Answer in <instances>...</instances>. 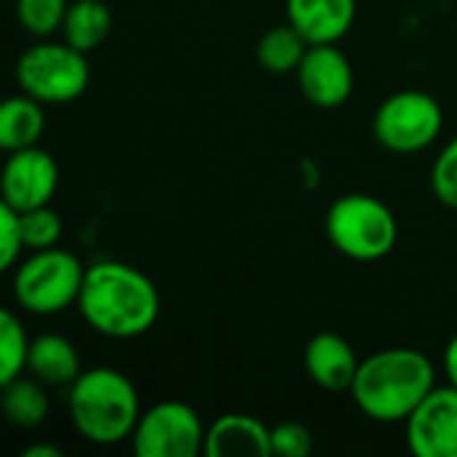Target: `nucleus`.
Returning a JSON list of instances; mask_svg holds the SVG:
<instances>
[{
  "mask_svg": "<svg viewBox=\"0 0 457 457\" xmlns=\"http://www.w3.org/2000/svg\"><path fill=\"white\" fill-rule=\"evenodd\" d=\"M78 311L96 335L134 340L155 327L161 316V292L139 268L102 260L86 268Z\"/></svg>",
  "mask_w": 457,
  "mask_h": 457,
  "instance_id": "obj_1",
  "label": "nucleus"
},
{
  "mask_svg": "<svg viewBox=\"0 0 457 457\" xmlns=\"http://www.w3.org/2000/svg\"><path fill=\"white\" fill-rule=\"evenodd\" d=\"M436 388V367L418 348H386L367 356L351 386L356 410L375 423H407Z\"/></svg>",
  "mask_w": 457,
  "mask_h": 457,
  "instance_id": "obj_2",
  "label": "nucleus"
},
{
  "mask_svg": "<svg viewBox=\"0 0 457 457\" xmlns=\"http://www.w3.org/2000/svg\"><path fill=\"white\" fill-rule=\"evenodd\" d=\"M67 410L72 428L96 447H115L131 439L142 415L137 386L112 367L83 370L67 388Z\"/></svg>",
  "mask_w": 457,
  "mask_h": 457,
  "instance_id": "obj_3",
  "label": "nucleus"
},
{
  "mask_svg": "<svg viewBox=\"0 0 457 457\" xmlns=\"http://www.w3.org/2000/svg\"><path fill=\"white\" fill-rule=\"evenodd\" d=\"M324 230L329 244L348 260L375 262L394 252L399 222L386 201L367 193H345L327 209Z\"/></svg>",
  "mask_w": 457,
  "mask_h": 457,
  "instance_id": "obj_4",
  "label": "nucleus"
},
{
  "mask_svg": "<svg viewBox=\"0 0 457 457\" xmlns=\"http://www.w3.org/2000/svg\"><path fill=\"white\" fill-rule=\"evenodd\" d=\"M86 265L67 249L51 246L32 252L13 268L11 292L21 311L32 316H56L78 305Z\"/></svg>",
  "mask_w": 457,
  "mask_h": 457,
  "instance_id": "obj_5",
  "label": "nucleus"
},
{
  "mask_svg": "<svg viewBox=\"0 0 457 457\" xmlns=\"http://www.w3.org/2000/svg\"><path fill=\"white\" fill-rule=\"evenodd\" d=\"M16 83L24 94L43 104H70L80 99L91 83L88 54L67 40H37L16 59Z\"/></svg>",
  "mask_w": 457,
  "mask_h": 457,
  "instance_id": "obj_6",
  "label": "nucleus"
},
{
  "mask_svg": "<svg viewBox=\"0 0 457 457\" xmlns=\"http://www.w3.org/2000/svg\"><path fill=\"white\" fill-rule=\"evenodd\" d=\"M445 129V110L434 94L404 88L380 102L372 118V134L380 147L412 155L431 147Z\"/></svg>",
  "mask_w": 457,
  "mask_h": 457,
  "instance_id": "obj_7",
  "label": "nucleus"
},
{
  "mask_svg": "<svg viewBox=\"0 0 457 457\" xmlns=\"http://www.w3.org/2000/svg\"><path fill=\"white\" fill-rule=\"evenodd\" d=\"M131 447L137 457L204 455L206 426L190 404L177 399L158 402L150 410H142L131 434Z\"/></svg>",
  "mask_w": 457,
  "mask_h": 457,
  "instance_id": "obj_8",
  "label": "nucleus"
},
{
  "mask_svg": "<svg viewBox=\"0 0 457 457\" xmlns=\"http://www.w3.org/2000/svg\"><path fill=\"white\" fill-rule=\"evenodd\" d=\"M59 187V163L43 147H24L8 153L0 174V195L3 204L16 212L37 209L51 204Z\"/></svg>",
  "mask_w": 457,
  "mask_h": 457,
  "instance_id": "obj_9",
  "label": "nucleus"
},
{
  "mask_svg": "<svg viewBox=\"0 0 457 457\" xmlns=\"http://www.w3.org/2000/svg\"><path fill=\"white\" fill-rule=\"evenodd\" d=\"M295 75L303 96L321 110H335L345 104L356 83L351 59L337 48V43L311 46Z\"/></svg>",
  "mask_w": 457,
  "mask_h": 457,
  "instance_id": "obj_10",
  "label": "nucleus"
},
{
  "mask_svg": "<svg viewBox=\"0 0 457 457\" xmlns=\"http://www.w3.org/2000/svg\"><path fill=\"white\" fill-rule=\"evenodd\" d=\"M404 426L407 445L418 457H457L455 386H436Z\"/></svg>",
  "mask_w": 457,
  "mask_h": 457,
  "instance_id": "obj_11",
  "label": "nucleus"
},
{
  "mask_svg": "<svg viewBox=\"0 0 457 457\" xmlns=\"http://www.w3.org/2000/svg\"><path fill=\"white\" fill-rule=\"evenodd\" d=\"M303 361L308 378L329 394H351L353 378L361 364L353 345L337 332L313 335L305 345Z\"/></svg>",
  "mask_w": 457,
  "mask_h": 457,
  "instance_id": "obj_12",
  "label": "nucleus"
},
{
  "mask_svg": "<svg viewBox=\"0 0 457 457\" xmlns=\"http://www.w3.org/2000/svg\"><path fill=\"white\" fill-rule=\"evenodd\" d=\"M287 21L311 43H337L356 21V0H287Z\"/></svg>",
  "mask_w": 457,
  "mask_h": 457,
  "instance_id": "obj_13",
  "label": "nucleus"
},
{
  "mask_svg": "<svg viewBox=\"0 0 457 457\" xmlns=\"http://www.w3.org/2000/svg\"><path fill=\"white\" fill-rule=\"evenodd\" d=\"M206 457H270V428L246 415V412H228L220 415L212 426H206Z\"/></svg>",
  "mask_w": 457,
  "mask_h": 457,
  "instance_id": "obj_14",
  "label": "nucleus"
},
{
  "mask_svg": "<svg viewBox=\"0 0 457 457\" xmlns=\"http://www.w3.org/2000/svg\"><path fill=\"white\" fill-rule=\"evenodd\" d=\"M78 348L62 335H37L29 343L27 375L43 383L46 388H70L80 378Z\"/></svg>",
  "mask_w": 457,
  "mask_h": 457,
  "instance_id": "obj_15",
  "label": "nucleus"
},
{
  "mask_svg": "<svg viewBox=\"0 0 457 457\" xmlns=\"http://www.w3.org/2000/svg\"><path fill=\"white\" fill-rule=\"evenodd\" d=\"M46 104L32 99L29 94L8 96L0 104V147L5 153H16L24 147H35L46 131Z\"/></svg>",
  "mask_w": 457,
  "mask_h": 457,
  "instance_id": "obj_16",
  "label": "nucleus"
},
{
  "mask_svg": "<svg viewBox=\"0 0 457 457\" xmlns=\"http://www.w3.org/2000/svg\"><path fill=\"white\" fill-rule=\"evenodd\" d=\"M112 32V11L104 0H72L62 24L64 40L83 51L91 54L96 51Z\"/></svg>",
  "mask_w": 457,
  "mask_h": 457,
  "instance_id": "obj_17",
  "label": "nucleus"
},
{
  "mask_svg": "<svg viewBox=\"0 0 457 457\" xmlns=\"http://www.w3.org/2000/svg\"><path fill=\"white\" fill-rule=\"evenodd\" d=\"M0 410L5 420L16 428H37L48 418V394L46 386L35 378H13L11 383H3L0 394Z\"/></svg>",
  "mask_w": 457,
  "mask_h": 457,
  "instance_id": "obj_18",
  "label": "nucleus"
},
{
  "mask_svg": "<svg viewBox=\"0 0 457 457\" xmlns=\"http://www.w3.org/2000/svg\"><path fill=\"white\" fill-rule=\"evenodd\" d=\"M308 48H311V43L287 21V24H276L262 32V37L257 40L254 56L265 72L287 75V72H297Z\"/></svg>",
  "mask_w": 457,
  "mask_h": 457,
  "instance_id": "obj_19",
  "label": "nucleus"
},
{
  "mask_svg": "<svg viewBox=\"0 0 457 457\" xmlns=\"http://www.w3.org/2000/svg\"><path fill=\"white\" fill-rule=\"evenodd\" d=\"M29 343L32 340L27 337L21 319L5 308L0 313V386L27 372Z\"/></svg>",
  "mask_w": 457,
  "mask_h": 457,
  "instance_id": "obj_20",
  "label": "nucleus"
},
{
  "mask_svg": "<svg viewBox=\"0 0 457 457\" xmlns=\"http://www.w3.org/2000/svg\"><path fill=\"white\" fill-rule=\"evenodd\" d=\"M67 8H70V0H16L13 3L19 27L37 40L51 37L54 32H62Z\"/></svg>",
  "mask_w": 457,
  "mask_h": 457,
  "instance_id": "obj_21",
  "label": "nucleus"
},
{
  "mask_svg": "<svg viewBox=\"0 0 457 457\" xmlns=\"http://www.w3.org/2000/svg\"><path fill=\"white\" fill-rule=\"evenodd\" d=\"M21 214V233H24V246L29 252H40V249H51L59 246L62 236H64V222L59 217V212H54L48 204L37 206V209H27L19 212Z\"/></svg>",
  "mask_w": 457,
  "mask_h": 457,
  "instance_id": "obj_22",
  "label": "nucleus"
},
{
  "mask_svg": "<svg viewBox=\"0 0 457 457\" xmlns=\"http://www.w3.org/2000/svg\"><path fill=\"white\" fill-rule=\"evenodd\" d=\"M431 187L439 204L457 212V134L442 147L431 169Z\"/></svg>",
  "mask_w": 457,
  "mask_h": 457,
  "instance_id": "obj_23",
  "label": "nucleus"
},
{
  "mask_svg": "<svg viewBox=\"0 0 457 457\" xmlns=\"http://www.w3.org/2000/svg\"><path fill=\"white\" fill-rule=\"evenodd\" d=\"M21 249H27L21 233V214L13 206L0 204V270L16 268L21 260Z\"/></svg>",
  "mask_w": 457,
  "mask_h": 457,
  "instance_id": "obj_24",
  "label": "nucleus"
},
{
  "mask_svg": "<svg viewBox=\"0 0 457 457\" xmlns=\"http://www.w3.org/2000/svg\"><path fill=\"white\" fill-rule=\"evenodd\" d=\"M273 455L281 457H308L313 453V434L305 423L287 420L270 428Z\"/></svg>",
  "mask_w": 457,
  "mask_h": 457,
  "instance_id": "obj_25",
  "label": "nucleus"
},
{
  "mask_svg": "<svg viewBox=\"0 0 457 457\" xmlns=\"http://www.w3.org/2000/svg\"><path fill=\"white\" fill-rule=\"evenodd\" d=\"M445 375H447L450 386L457 388V335L447 343V348H445Z\"/></svg>",
  "mask_w": 457,
  "mask_h": 457,
  "instance_id": "obj_26",
  "label": "nucleus"
},
{
  "mask_svg": "<svg viewBox=\"0 0 457 457\" xmlns=\"http://www.w3.org/2000/svg\"><path fill=\"white\" fill-rule=\"evenodd\" d=\"M21 457H64V453L54 445H46V442H37V445H29Z\"/></svg>",
  "mask_w": 457,
  "mask_h": 457,
  "instance_id": "obj_27",
  "label": "nucleus"
}]
</instances>
